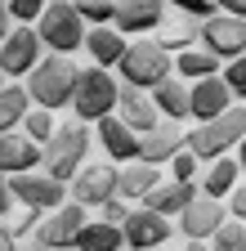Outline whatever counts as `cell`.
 Returning <instances> with one entry per match:
<instances>
[{"instance_id":"obj_1","label":"cell","mask_w":246,"mask_h":251,"mask_svg":"<svg viewBox=\"0 0 246 251\" xmlns=\"http://www.w3.org/2000/svg\"><path fill=\"white\" fill-rule=\"evenodd\" d=\"M242 130H246V103H242V108L228 103L224 112H215V117L197 121L193 130L183 135V148H193V152H197V162H210V157L233 152L237 139H242Z\"/></svg>"},{"instance_id":"obj_2","label":"cell","mask_w":246,"mask_h":251,"mask_svg":"<svg viewBox=\"0 0 246 251\" xmlns=\"http://www.w3.org/2000/svg\"><path fill=\"white\" fill-rule=\"evenodd\" d=\"M76 63L72 54H49V58H36V68L27 72V94H32V103L41 108H67L72 103V90H76Z\"/></svg>"},{"instance_id":"obj_3","label":"cell","mask_w":246,"mask_h":251,"mask_svg":"<svg viewBox=\"0 0 246 251\" xmlns=\"http://www.w3.org/2000/svg\"><path fill=\"white\" fill-rule=\"evenodd\" d=\"M32 27H36V36H41V45L49 54H76L85 45V27L89 23L81 18V9L72 0H49Z\"/></svg>"},{"instance_id":"obj_4","label":"cell","mask_w":246,"mask_h":251,"mask_svg":"<svg viewBox=\"0 0 246 251\" xmlns=\"http://www.w3.org/2000/svg\"><path fill=\"white\" fill-rule=\"evenodd\" d=\"M81 162H89V130H85V121L76 117V121H67V126H54V135H49L45 148H41V166H45L54 179L67 184Z\"/></svg>"},{"instance_id":"obj_5","label":"cell","mask_w":246,"mask_h":251,"mask_svg":"<svg viewBox=\"0 0 246 251\" xmlns=\"http://www.w3.org/2000/svg\"><path fill=\"white\" fill-rule=\"evenodd\" d=\"M116 94H121L116 76H112L108 68H99V63H89V68L76 72V90H72V103H67V108L89 126V121L116 112Z\"/></svg>"},{"instance_id":"obj_6","label":"cell","mask_w":246,"mask_h":251,"mask_svg":"<svg viewBox=\"0 0 246 251\" xmlns=\"http://www.w3.org/2000/svg\"><path fill=\"white\" fill-rule=\"evenodd\" d=\"M175 72V54L161 50L157 41H130L126 54L116 58V76L126 85H139V90H152L157 81H166Z\"/></svg>"},{"instance_id":"obj_7","label":"cell","mask_w":246,"mask_h":251,"mask_svg":"<svg viewBox=\"0 0 246 251\" xmlns=\"http://www.w3.org/2000/svg\"><path fill=\"white\" fill-rule=\"evenodd\" d=\"M116 179H121V166L112 162V157H108V162H81L76 175L67 179V198L81 202L85 211L89 206L99 211L108 198H116Z\"/></svg>"},{"instance_id":"obj_8","label":"cell","mask_w":246,"mask_h":251,"mask_svg":"<svg viewBox=\"0 0 246 251\" xmlns=\"http://www.w3.org/2000/svg\"><path fill=\"white\" fill-rule=\"evenodd\" d=\"M9 193L18 206H36V211H54L58 202H67V184L54 179L49 171L32 166V171H18L9 175Z\"/></svg>"},{"instance_id":"obj_9","label":"cell","mask_w":246,"mask_h":251,"mask_svg":"<svg viewBox=\"0 0 246 251\" xmlns=\"http://www.w3.org/2000/svg\"><path fill=\"white\" fill-rule=\"evenodd\" d=\"M197 41L210 54H220V63L224 58H237V54H246V18L220 9V14H210V18L197 23Z\"/></svg>"},{"instance_id":"obj_10","label":"cell","mask_w":246,"mask_h":251,"mask_svg":"<svg viewBox=\"0 0 246 251\" xmlns=\"http://www.w3.org/2000/svg\"><path fill=\"white\" fill-rule=\"evenodd\" d=\"M81 225H85V206L67 198V202H58L54 211H41L36 229H32V242L36 247H72V238H76Z\"/></svg>"},{"instance_id":"obj_11","label":"cell","mask_w":246,"mask_h":251,"mask_svg":"<svg viewBox=\"0 0 246 251\" xmlns=\"http://www.w3.org/2000/svg\"><path fill=\"white\" fill-rule=\"evenodd\" d=\"M41 36H36V27L32 23H18L5 31V41H0V72L5 76H27L36 68V58H41Z\"/></svg>"},{"instance_id":"obj_12","label":"cell","mask_w":246,"mask_h":251,"mask_svg":"<svg viewBox=\"0 0 246 251\" xmlns=\"http://www.w3.org/2000/svg\"><path fill=\"white\" fill-rule=\"evenodd\" d=\"M228 215V206L220 202V198H206V193H193L188 198V206H183L175 220H179V233L188 238V242H210V233H215V225Z\"/></svg>"},{"instance_id":"obj_13","label":"cell","mask_w":246,"mask_h":251,"mask_svg":"<svg viewBox=\"0 0 246 251\" xmlns=\"http://www.w3.org/2000/svg\"><path fill=\"white\" fill-rule=\"evenodd\" d=\"M121 233H126V247H166L170 242V215L152 211V206H134L126 211V220H121Z\"/></svg>"},{"instance_id":"obj_14","label":"cell","mask_w":246,"mask_h":251,"mask_svg":"<svg viewBox=\"0 0 246 251\" xmlns=\"http://www.w3.org/2000/svg\"><path fill=\"white\" fill-rule=\"evenodd\" d=\"M166 18V0H116V14L112 27L126 31V36H143Z\"/></svg>"},{"instance_id":"obj_15","label":"cell","mask_w":246,"mask_h":251,"mask_svg":"<svg viewBox=\"0 0 246 251\" xmlns=\"http://www.w3.org/2000/svg\"><path fill=\"white\" fill-rule=\"evenodd\" d=\"M228 103H233V90L224 85L220 72L197 76V81L188 85V117H197V121H206V117H215V112H224Z\"/></svg>"},{"instance_id":"obj_16","label":"cell","mask_w":246,"mask_h":251,"mask_svg":"<svg viewBox=\"0 0 246 251\" xmlns=\"http://www.w3.org/2000/svg\"><path fill=\"white\" fill-rule=\"evenodd\" d=\"M179 148H183V130H179V121H170V117L139 135V157H143V162H152V166H166Z\"/></svg>"},{"instance_id":"obj_17","label":"cell","mask_w":246,"mask_h":251,"mask_svg":"<svg viewBox=\"0 0 246 251\" xmlns=\"http://www.w3.org/2000/svg\"><path fill=\"white\" fill-rule=\"evenodd\" d=\"M94 126H99V148L112 157L116 166H121V162H130V157H139V130H130V126L121 121L116 112L99 117Z\"/></svg>"},{"instance_id":"obj_18","label":"cell","mask_w":246,"mask_h":251,"mask_svg":"<svg viewBox=\"0 0 246 251\" xmlns=\"http://www.w3.org/2000/svg\"><path fill=\"white\" fill-rule=\"evenodd\" d=\"M116 117L130 126V130H152V126L161 121V112H157V103H152V94L148 90H139V85H121V94H116Z\"/></svg>"},{"instance_id":"obj_19","label":"cell","mask_w":246,"mask_h":251,"mask_svg":"<svg viewBox=\"0 0 246 251\" xmlns=\"http://www.w3.org/2000/svg\"><path fill=\"white\" fill-rule=\"evenodd\" d=\"M32 166H41V144L27 139L22 130H5L0 135V171L18 175V171H32Z\"/></svg>"},{"instance_id":"obj_20","label":"cell","mask_w":246,"mask_h":251,"mask_svg":"<svg viewBox=\"0 0 246 251\" xmlns=\"http://www.w3.org/2000/svg\"><path fill=\"white\" fill-rule=\"evenodd\" d=\"M89 58L99 63V68H116V58L126 54V31H116L112 23H94V27H85V45Z\"/></svg>"},{"instance_id":"obj_21","label":"cell","mask_w":246,"mask_h":251,"mask_svg":"<svg viewBox=\"0 0 246 251\" xmlns=\"http://www.w3.org/2000/svg\"><path fill=\"white\" fill-rule=\"evenodd\" d=\"M197 193V184L193 179H157L148 188V198H143V206H152V211H161V215H179L183 206H188V198Z\"/></svg>"},{"instance_id":"obj_22","label":"cell","mask_w":246,"mask_h":251,"mask_svg":"<svg viewBox=\"0 0 246 251\" xmlns=\"http://www.w3.org/2000/svg\"><path fill=\"white\" fill-rule=\"evenodd\" d=\"M161 179V166L143 162V157H130V162H121V179H116V193L126 202H143L148 188Z\"/></svg>"},{"instance_id":"obj_23","label":"cell","mask_w":246,"mask_h":251,"mask_svg":"<svg viewBox=\"0 0 246 251\" xmlns=\"http://www.w3.org/2000/svg\"><path fill=\"white\" fill-rule=\"evenodd\" d=\"M242 179V162L233 152H224V157H210V166H206V175H201V193L206 198H228V188Z\"/></svg>"},{"instance_id":"obj_24","label":"cell","mask_w":246,"mask_h":251,"mask_svg":"<svg viewBox=\"0 0 246 251\" xmlns=\"http://www.w3.org/2000/svg\"><path fill=\"white\" fill-rule=\"evenodd\" d=\"M72 247H85V251H112V247H126V233H121V225H112V220H89L76 229Z\"/></svg>"},{"instance_id":"obj_25","label":"cell","mask_w":246,"mask_h":251,"mask_svg":"<svg viewBox=\"0 0 246 251\" xmlns=\"http://www.w3.org/2000/svg\"><path fill=\"white\" fill-rule=\"evenodd\" d=\"M148 94H152V103H157L161 117H170V121H183V117H188V85H183L175 72L166 81H157Z\"/></svg>"},{"instance_id":"obj_26","label":"cell","mask_w":246,"mask_h":251,"mask_svg":"<svg viewBox=\"0 0 246 251\" xmlns=\"http://www.w3.org/2000/svg\"><path fill=\"white\" fill-rule=\"evenodd\" d=\"M152 31H157V45H161V50H170V54L197 45V23H193L188 14H183V18H161Z\"/></svg>"},{"instance_id":"obj_27","label":"cell","mask_w":246,"mask_h":251,"mask_svg":"<svg viewBox=\"0 0 246 251\" xmlns=\"http://www.w3.org/2000/svg\"><path fill=\"white\" fill-rule=\"evenodd\" d=\"M210 72H220V54H210L206 45H188V50H179L175 54V76H210Z\"/></svg>"},{"instance_id":"obj_28","label":"cell","mask_w":246,"mask_h":251,"mask_svg":"<svg viewBox=\"0 0 246 251\" xmlns=\"http://www.w3.org/2000/svg\"><path fill=\"white\" fill-rule=\"evenodd\" d=\"M32 108V94H27V85H0V135L5 130H18V121L22 112Z\"/></svg>"},{"instance_id":"obj_29","label":"cell","mask_w":246,"mask_h":251,"mask_svg":"<svg viewBox=\"0 0 246 251\" xmlns=\"http://www.w3.org/2000/svg\"><path fill=\"white\" fill-rule=\"evenodd\" d=\"M18 126H22V135H27V139H36V144L45 148V139L54 135V108H41V103H36V108H27Z\"/></svg>"},{"instance_id":"obj_30","label":"cell","mask_w":246,"mask_h":251,"mask_svg":"<svg viewBox=\"0 0 246 251\" xmlns=\"http://www.w3.org/2000/svg\"><path fill=\"white\" fill-rule=\"evenodd\" d=\"M210 242L220 247V251H237V247H242V220H237V215H224L220 225H215Z\"/></svg>"},{"instance_id":"obj_31","label":"cell","mask_w":246,"mask_h":251,"mask_svg":"<svg viewBox=\"0 0 246 251\" xmlns=\"http://www.w3.org/2000/svg\"><path fill=\"white\" fill-rule=\"evenodd\" d=\"M72 5L81 9V18L94 27V23H112V14H116V0H72Z\"/></svg>"},{"instance_id":"obj_32","label":"cell","mask_w":246,"mask_h":251,"mask_svg":"<svg viewBox=\"0 0 246 251\" xmlns=\"http://www.w3.org/2000/svg\"><path fill=\"white\" fill-rule=\"evenodd\" d=\"M36 220H41V211L36 206H22L14 220L5 215V225H9V233H14V242H22V238H32V229H36Z\"/></svg>"},{"instance_id":"obj_33","label":"cell","mask_w":246,"mask_h":251,"mask_svg":"<svg viewBox=\"0 0 246 251\" xmlns=\"http://www.w3.org/2000/svg\"><path fill=\"white\" fill-rule=\"evenodd\" d=\"M220 76H224V85H228L233 94H242V90H246V54H237V58H224Z\"/></svg>"},{"instance_id":"obj_34","label":"cell","mask_w":246,"mask_h":251,"mask_svg":"<svg viewBox=\"0 0 246 251\" xmlns=\"http://www.w3.org/2000/svg\"><path fill=\"white\" fill-rule=\"evenodd\" d=\"M166 166H170L175 179H197V166H201V162H197V152H193V148H179Z\"/></svg>"},{"instance_id":"obj_35","label":"cell","mask_w":246,"mask_h":251,"mask_svg":"<svg viewBox=\"0 0 246 251\" xmlns=\"http://www.w3.org/2000/svg\"><path fill=\"white\" fill-rule=\"evenodd\" d=\"M5 5H9V18L14 23H36L49 0H5Z\"/></svg>"},{"instance_id":"obj_36","label":"cell","mask_w":246,"mask_h":251,"mask_svg":"<svg viewBox=\"0 0 246 251\" xmlns=\"http://www.w3.org/2000/svg\"><path fill=\"white\" fill-rule=\"evenodd\" d=\"M166 5H175L179 14H188V18H197V23L215 14V0H166Z\"/></svg>"},{"instance_id":"obj_37","label":"cell","mask_w":246,"mask_h":251,"mask_svg":"<svg viewBox=\"0 0 246 251\" xmlns=\"http://www.w3.org/2000/svg\"><path fill=\"white\" fill-rule=\"evenodd\" d=\"M228 215H237V220L246 215V175H242V179L228 188Z\"/></svg>"},{"instance_id":"obj_38","label":"cell","mask_w":246,"mask_h":251,"mask_svg":"<svg viewBox=\"0 0 246 251\" xmlns=\"http://www.w3.org/2000/svg\"><path fill=\"white\" fill-rule=\"evenodd\" d=\"M99 211H103V220H112V225H121V220H126V211H130V206H126V198L116 193V198H108V202H103Z\"/></svg>"},{"instance_id":"obj_39","label":"cell","mask_w":246,"mask_h":251,"mask_svg":"<svg viewBox=\"0 0 246 251\" xmlns=\"http://www.w3.org/2000/svg\"><path fill=\"white\" fill-rule=\"evenodd\" d=\"M9 206H14V193H9V175L0 171V220L9 215Z\"/></svg>"},{"instance_id":"obj_40","label":"cell","mask_w":246,"mask_h":251,"mask_svg":"<svg viewBox=\"0 0 246 251\" xmlns=\"http://www.w3.org/2000/svg\"><path fill=\"white\" fill-rule=\"evenodd\" d=\"M215 9H224V14H246V0H215Z\"/></svg>"},{"instance_id":"obj_41","label":"cell","mask_w":246,"mask_h":251,"mask_svg":"<svg viewBox=\"0 0 246 251\" xmlns=\"http://www.w3.org/2000/svg\"><path fill=\"white\" fill-rule=\"evenodd\" d=\"M14 27V18H9V5H5V0H0V41H5V31Z\"/></svg>"},{"instance_id":"obj_42","label":"cell","mask_w":246,"mask_h":251,"mask_svg":"<svg viewBox=\"0 0 246 251\" xmlns=\"http://www.w3.org/2000/svg\"><path fill=\"white\" fill-rule=\"evenodd\" d=\"M0 247H14V233H9V225L0 220Z\"/></svg>"},{"instance_id":"obj_43","label":"cell","mask_w":246,"mask_h":251,"mask_svg":"<svg viewBox=\"0 0 246 251\" xmlns=\"http://www.w3.org/2000/svg\"><path fill=\"white\" fill-rule=\"evenodd\" d=\"M237 162H246V130H242V139H237Z\"/></svg>"},{"instance_id":"obj_44","label":"cell","mask_w":246,"mask_h":251,"mask_svg":"<svg viewBox=\"0 0 246 251\" xmlns=\"http://www.w3.org/2000/svg\"><path fill=\"white\" fill-rule=\"evenodd\" d=\"M242 247H246V215H242Z\"/></svg>"},{"instance_id":"obj_45","label":"cell","mask_w":246,"mask_h":251,"mask_svg":"<svg viewBox=\"0 0 246 251\" xmlns=\"http://www.w3.org/2000/svg\"><path fill=\"white\" fill-rule=\"evenodd\" d=\"M5 81H9V76H5V72H0V85H5Z\"/></svg>"},{"instance_id":"obj_46","label":"cell","mask_w":246,"mask_h":251,"mask_svg":"<svg viewBox=\"0 0 246 251\" xmlns=\"http://www.w3.org/2000/svg\"><path fill=\"white\" fill-rule=\"evenodd\" d=\"M237 99H242V103H246V90H242V94H237Z\"/></svg>"},{"instance_id":"obj_47","label":"cell","mask_w":246,"mask_h":251,"mask_svg":"<svg viewBox=\"0 0 246 251\" xmlns=\"http://www.w3.org/2000/svg\"><path fill=\"white\" fill-rule=\"evenodd\" d=\"M242 18H246V14H242Z\"/></svg>"}]
</instances>
